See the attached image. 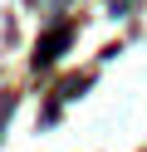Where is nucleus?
Listing matches in <instances>:
<instances>
[{
	"mask_svg": "<svg viewBox=\"0 0 147 152\" xmlns=\"http://www.w3.org/2000/svg\"><path fill=\"white\" fill-rule=\"evenodd\" d=\"M64 44H69V30H54V34H49L44 44H39V54H34V64H49V59H54L59 49H64Z\"/></svg>",
	"mask_w": 147,
	"mask_h": 152,
	"instance_id": "nucleus-1",
	"label": "nucleus"
}]
</instances>
